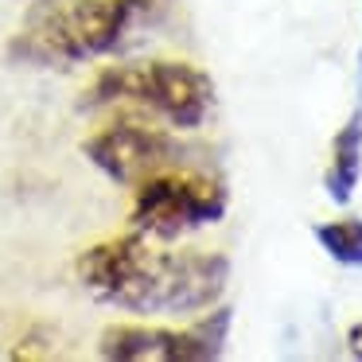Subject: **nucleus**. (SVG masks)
<instances>
[{"instance_id":"f257e3e1","label":"nucleus","mask_w":362,"mask_h":362,"mask_svg":"<svg viewBox=\"0 0 362 362\" xmlns=\"http://www.w3.org/2000/svg\"><path fill=\"white\" fill-rule=\"evenodd\" d=\"M78 276L102 304L136 315H187L218 304L230 284L222 253H164L141 234L90 245L78 257Z\"/></svg>"},{"instance_id":"f03ea898","label":"nucleus","mask_w":362,"mask_h":362,"mask_svg":"<svg viewBox=\"0 0 362 362\" xmlns=\"http://www.w3.org/2000/svg\"><path fill=\"white\" fill-rule=\"evenodd\" d=\"M148 0H51L28 20L16 51L35 63H86L121 47Z\"/></svg>"},{"instance_id":"7ed1b4c3","label":"nucleus","mask_w":362,"mask_h":362,"mask_svg":"<svg viewBox=\"0 0 362 362\" xmlns=\"http://www.w3.org/2000/svg\"><path fill=\"white\" fill-rule=\"evenodd\" d=\"M105 102H136L172 121L175 129H199L211 110V78L175 59L125 63L102 71V78L90 86V105Z\"/></svg>"},{"instance_id":"20e7f679","label":"nucleus","mask_w":362,"mask_h":362,"mask_svg":"<svg viewBox=\"0 0 362 362\" xmlns=\"http://www.w3.org/2000/svg\"><path fill=\"white\" fill-rule=\"evenodd\" d=\"M226 214V195L218 183L191 180V175L160 172L152 180L136 183V203H133V226L136 234L152 238H183L191 230L214 226Z\"/></svg>"},{"instance_id":"39448f33","label":"nucleus","mask_w":362,"mask_h":362,"mask_svg":"<svg viewBox=\"0 0 362 362\" xmlns=\"http://www.w3.org/2000/svg\"><path fill=\"white\" fill-rule=\"evenodd\" d=\"M230 335V308H214L206 320L191 323L183 331H164V327H117L102 331L98 354L113 362H211L222 354Z\"/></svg>"},{"instance_id":"423d86ee","label":"nucleus","mask_w":362,"mask_h":362,"mask_svg":"<svg viewBox=\"0 0 362 362\" xmlns=\"http://www.w3.org/2000/svg\"><path fill=\"white\" fill-rule=\"evenodd\" d=\"M82 152L90 156V164L98 172H105L121 187H136V183L152 180L160 172H172L183 156V148L168 133L133 125V121H117V125L94 133Z\"/></svg>"},{"instance_id":"0eeeda50","label":"nucleus","mask_w":362,"mask_h":362,"mask_svg":"<svg viewBox=\"0 0 362 362\" xmlns=\"http://www.w3.org/2000/svg\"><path fill=\"white\" fill-rule=\"evenodd\" d=\"M362 180V110L346 117L339 129L335 144H331V168H327V199L335 206H346L354 199V187Z\"/></svg>"},{"instance_id":"6e6552de","label":"nucleus","mask_w":362,"mask_h":362,"mask_svg":"<svg viewBox=\"0 0 362 362\" xmlns=\"http://www.w3.org/2000/svg\"><path fill=\"white\" fill-rule=\"evenodd\" d=\"M312 238L331 261L346 269L362 265V218H335V222H320L312 226Z\"/></svg>"},{"instance_id":"1a4fd4ad","label":"nucleus","mask_w":362,"mask_h":362,"mask_svg":"<svg viewBox=\"0 0 362 362\" xmlns=\"http://www.w3.org/2000/svg\"><path fill=\"white\" fill-rule=\"evenodd\" d=\"M346 343H351V354H354V358H362V323H354V327H351Z\"/></svg>"},{"instance_id":"9d476101","label":"nucleus","mask_w":362,"mask_h":362,"mask_svg":"<svg viewBox=\"0 0 362 362\" xmlns=\"http://www.w3.org/2000/svg\"><path fill=\"white\" fill-rule=\"evenodd\" d=\"M358 74H362V51H358Z\"/></svg>"}]
</instances>
